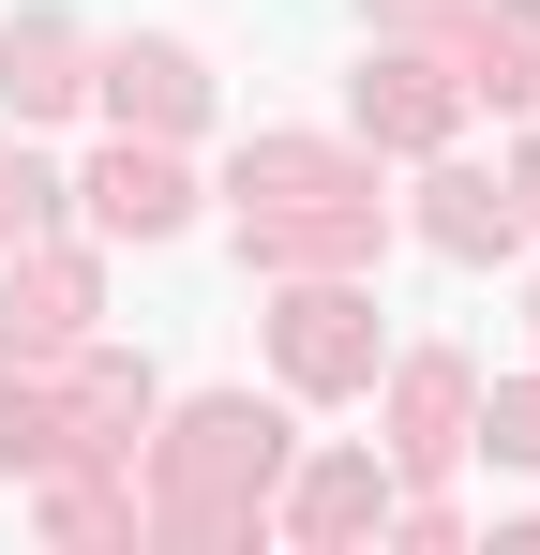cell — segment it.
I'll use <instances>...</instances> for the list:
<instances>
[{
  "mask_svg": "<svg viewBox=\"0 0 540 555\" xmlns=\"http://www.w3.org/2000/svg\"><path fill=\"white\" fill-rule=\"evenodd\" d=\"M226 210H241V271H375L390 256V195H375V151L346 135H241L226 166Z\"/></svg>",
  "mask_w": 540,
  "mask_h": 555,
  "instance_id": "obj_1",
  "label": "cell"
},
{
  "mask_svg": "<svg viewBox=\"0 0 540 555\" xmlns=\"http://www.w3.org/2000/svg\"><path fill=\"white\" fill-rule=\"evenodd\" d=\"M300 465V421L285 405H256V390H195L180 421H151V541L180 555H226V541H256L270 526V480Z\"/></svg>",
  "mask_w": 540,
  "mask_h": 555,
  "instance_id": "obj_2",
  "label": "cell"
},
{
  "mask_svg": "<svg viewBox=\"0 0 540 555\" xmlns=\"http://www.w3.org/2000/svg\"><path fill=\"white\" fill-rule=\"evenodd\" d=\"M390 46H436L465 105H526L540 120V0H375Z\"/></svg>",
  "mask_w": 540,
  "mask_h": 555,
  "instance_id": "obj_3",
  "label": "cell"
},
{
  "mask_svg": "<svg viewBox=\"0 0 540 555\" xmlns=\"http://www.w3.org/2000/svg\"><path fill=\"white\" fill-rule=\"evenodd\" d=\"M375 361H390V331H375L360 271H285V300H270V375L316 390V405H346V390H375Z\"/></svg>",
  "mask_w": 540,
  "mask_h": 555,
  "instance_id": "obj_4",
  "label": "cell"
},
{
  "mask_svg": "<svg viewBox=\"0 0 540 555\" xmlns=\"http://www.w3.org/2000/svg\"><path fill=\"white\" fill-rule=\"evenodd\" d=\"M61 421H76V465H136L151 421H166V375L136 346H105V331H76L61 346Z\"/></svg>",
  "mask_w": 540,
  "mask_h": 555,
  "instance_id": "obj_5",
  "label": "cell"
},
{
  "mask_svg": "<svg viewBox=\"0 0 540 555\" xmlns=\"http://www.w3.org/2000/svg\"><path fill=\"white\" fill-rule=\"evenodd\" d=\"M90 315H105V271L76 241H0V361H61Z\"/></svg>",
  "mask_w": 540,
  "mask_h": 555,
  "instance_id": "obj_6",
  "label": "cell"
},
{
  "mask_svg": "<svg viewBox=\"0 0 540 555\" xmlns=\"http://www.w3.org/2000/svg\"><path fill=\"white\" fill-rule=\"evenodd\" d=\"M390 375V480H450L465 465V421H480V375H465V346H406Z\"/></svg>",
  "mask_w": 540,
  "mask_h": 555,
  "instance_id": "obj_7",
  "label": "cell"
},
{
  "mask_svg": "<svg viewBox=\"0 0 540 555\" xmlns=\"http://www.w3.org/2000/svg\"><path fill=\"white\" fill-rule=\"evenodd\" d=\"M270 526H285L300 555L375 541V526H390V465H375V451H316V465H285V480H270Z\"/></svg>",
  "mask_w": 540,
  "mask_h": 555,
  "instance_id": "obj_8",
  "label": "cell"
},
{
  "mask_svg": "<svg viewBox=\"0 0 540 555\" xmlns=\"http://www.w3.org/2000/svg\"><path fill=\"white\" fill-rule=\"evenodd\" d=\"M90 105H105L120 135H195V120H210V76H195V46L136 30V46H90Z\"/></svg>",
  "mask_w": 540,
  "mask_h": 555,
  "instance_id": "obj_9",
  "label": "cell"
},
{
  "mask_svg": "<svg viewBox=\"0 0 540 555\" xmlns=\"http://www.w3.org/2000/svg\"><path fill=\"white\" fill-rule=\"evenodd\" d=\"M465 135V91H450L436 46H375L360 61V151H450Z\"/></svg>",
  "mask_w": 540,
  "mask_h": 555,
  "instance_id": "obj_10",
  "label": "cell"
},
{
  "mask_svg": "<svg viewBox=\"0 0 540 555\" xmlns=\"http://www.w3.org/2000/svg\"><path fill=\"white\" fill-rule=\"evenodd\" d=\"M421 241H436L450 271H496V256H526V210H511V166H450L436 151V181H421V210H406Z\"/></svg>",
  "mask_w": 540,
  "mask_h": 555,
  "instance_id": "obj_11",
  "label": "cell"
},
{
  "mask_svg": "<svg viewBox=\"0 0 540 555\" xmlns=\"http://www.w3.org/2000/svg\"><path fill=\"white\" fill-rule=\"evenodd\" d=\"M90 225H105V241H180V225H195V181H180V135H120V151H105V166H90Z\"/></svg>",
  "mask_w": 540,
  "mask_h": 555,
  "instance_id": "obj_12",
  "label": "cell"
},
{
  "mask_svg": "<svg viewBox=\"0 0 540 555\" xmlns=\"http://www.w3.org/2000/svg\"><path fill=\"white\" fill-rule=\"evenodd\" d=\"M90 105V30L76 15H0V120H61Z\"/></svg>",
  "mask_w": 540,
  "mask_h": 555,
  "instance_id": "obj_13",
  "label": "cell"
},
{
  "mask_svg": "<svg viewBox=\"0 0 540 555\" xmlns=\"http://www.w3.org/2000/svg\"><path fill=\"white\" fill-rule=\"evenodd\" d=\"M30 526H46V541H76V555L151 541V511H136V465H46V480H30Z\"/></svg>",
  "mask_w": 540,
  "mask_h": 555,
  "instance_id": "obj_14",
  "label": "cell"
},
{
  "mask_svg": "<svg viewBox=\"0 0 540 555\" xmlns=\"http://www.w3.org/2000/svg\"><path fill=\"white\" fill-rule=\"evenodd\" d=\"M61 166H46V151H30V120H15V135H0V241H46V225H61Z\"/></svg>",
  "mask_w": 540,
  "mask_h": 555,
  "instance_id": "obj_15",
  "label": "cell"
},
{
  "mask_svg": "<svg viewBox=\"0 0 540 555\" xmlns=\"http://www.w3.org/2000/svg\"><path fill=\"white\" fill-rule=\"evenodd\" d=\"M465 451H496V465H540V375H511V390H480Z\"/></svg>",
  "mask_w": 540,
  "mask_h": 555,
  "instance_id": "obj_16",
  "label": "cell"
},
{
  "mask_svg": "<svg viewBox=\"0 0 540 555\" xmlns=\"http://www.w3.org/2000/svg\"><path fill=\"white\" fill-rule=\"evenodd\" d=\"M511 210H526V225H540V135H526V151H511Z\"/></svg>",
  "mask_w": 540,
  "mask_h": 555,
  "instance_id": "obj_17",
  "label": "cell"
},
{
  "mask_svg": "<svg viewBox=\"0 0 540 555\" xmlns=\"http://www.w3.org/2000/svg\"><path fill=\"white\" fill-rule=\"evenodd\" d=\"M526 331H540V300H526Z\"/></svg>",
  "mask_w": 540,
  "mask_h": 555,
  "instance_id": "obj_18",
  "label": "cell"
}]
</instances>
